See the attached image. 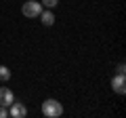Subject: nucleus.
<instances>
[{"mask_svg":"<svg viewBox=\"0 0 126 118\" xmlns=\"http://www.w3.org/2000/svg\"><path fill=\"white\" fill-rule=\"evenodd\" d=\"M13 101H15L13 91H11L9 86H0V105H6V108H9Z\"/></svg>","mask_w":126,"mask_h":118,"instance_id":"39448f33","label":"nucleus"},{"mask_svg":"<svg viewBox=\"0 0 126 118\" xmlns=\"http://www.w3.org/2000/svg\"><path fill=\"white\" fill-rule=\"evenodd\" d=\"M40 21H42L44 27H50L55 23V15L50 13V11H42V13H40Z\"/></svg>","mask_w":126,"mask_h":118,"instance_id":"423d86ee","label":"nucleus"},{"mask_svg":"<svg viewBox=\"0 0 126 118\" xmlns=\"http://www.w3.org/2000/svg\"><path fill=\"white\" fill-rule=\"evenodd\" d=\"M0 80H2V82L11 80V70L6 68V65H0Z\"/></svg>","mask_w":126,"mask_h":118,"instance_id":"0eeeda50","label":"nucleus"},{"mask_svg":"<svg viewBox=\"0 0 126 118\" xmlns=\"http://www.w3.org/2000/svg\"><path fill=\"white\" fill-rule=\"evenodd\" d=\"M126 72V68H124V63H120V65H118V74H124Z\"/></svg>","mask_w":126,"mask_h":118,"instance_id":"9d476101","label":"nucleus"},{"mask_svg":"<svg viewBox=\"0 0 126 118\" xmlns=\"http://www.w3.org/2000/svg\"><path fill=\"white\" fill-rule=\"evenodd\" d=\"M42 114L46 118H59L63 114V105L57 99H46V101H42Z\"/></svg>","mask_w":126,"mask_h":118,"instance_id":"f257e3e1","label":"nucleus"},{"mask_svg":"<svg viewBox=\"0 0 126 118\" xmlns=\"http://www.w3.org/2000/svg\"><path fill=\"white\" fill-rule=\"evenodd\" d=\"M111 89L118 93V95H124L126 93V78H124V74H116V76L111 78Z\"/></svg>","mask_w":126,"mask_h":118,"instance_id":"20e7f679","label":"nucleus"},{"mask_svg":"<svg viewBox=\"0 0 126 118\" xmlns=\"http://www.w3.org/2000/svg\"><path fill=\"white\" fill-rule=\"evenodd\" d=\"M21 13H23V17H30V19L40 17V13H42V2H38V0H27V2H23Z\"/></svg>","mask_w":126,"mask_h":118,"instance_id":"f03ea898","label":"nucleus"},{"mask_svg":"<svg viewBox=\"0 0 126 118\" xmlns=\"http://www.w3.org/2000/svg\"><path fill=\"white\" fill-rule=\"evenodd\" d=\"M9 116V110H6V105H0V118H6Z\"/></svg>","mask_w":126,"mask_h":118,"instance_id":"1a4fd4ad","label":"nucleus"},{"mask_svg":"<svg viewBox=\"0 0 126 118\" xmlns=\"http://www.w3.org/2000/svg\"><path fill=\"white\" fill-rule=\"evenodd\" d=\"M57 4H59V0H42V6H46V9H55Z\"/></svg>","mask_w":126,"mask_h":118,"instance_id":"6e6552de","label":"nucleus"},{"mask_svg":"<svg viewBox=\"0 0 126 118\" xmlns=\"http://www.w3.org/2000/svg\"><path fill=\"white\" fill-rule=\"evenodd\" d=\"M9 116H13V118H25L27 116V108L23 103H19V101H13V103L9 105Z\"/></svg>","mask_w":126,"mask_h":118,"instance_id":"7ed1b4c3","label":"nucleus"}]
</instances>
